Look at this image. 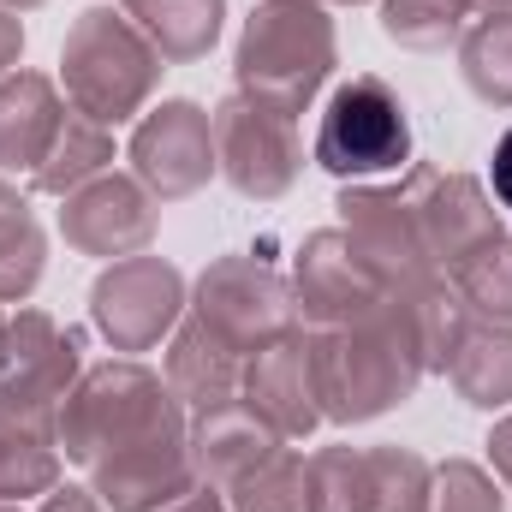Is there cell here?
<instances>
[{"instance_id": "8d00e7d4", "label": "cell", "mask_w": 512, "mask_h": 512, "mask_svg": "<svg viewBox=\"0 0 512 512\" xmlns=\"http://www.w3.org/2000/svg\"><path fill=\"white\" fill-rule=\"evenodd\" d=\"M36 6H48V0H0V12H36Z\"/></svg>"}, {"instance_id": "484cf974", "label": "cell", "mask_w": 512, "mask_h": 512, "mask_svg": "<svg viewBox=\"0 0 512 512\" xmlns=\"http://www.w3.org/2000/svg\"><path fill=\"white\" fill-rule=\"evenodd\" d=\"M477 0H382V36L411 54H441L471 30Z\"/></svg>"}, {"instance_id": "f1b7e54d", "label": "cell", "mask_w": 512, "mask_h": 512, "mask_svg": "<svg viewBox=\"0 0 512 512\" xmlns=\"http://www.w3.org/2000/svg\"><path fill=\"white\" fill-rule=\"evenodd\" d=\"M60 483V447L48 441H30L18 429L0 423V501H30V495H48Z\"/></svg>"}, {"instance_id": "ac0fdd59", "label": "cell", "mask_w": 512, "mask_h": 512, "mask_svg": "<svg viewBox=\"0 0 512 512\" xmlns=\"http://www.w3.org/2000/svg\"><path fill=\"white\" fill-rule=\"evenodd\" d=\"M280 447V435L256 417L251 405H221V411H203L191 417V471L203 489H233L251 465H262L268 453Z\"/></svg>"}, {"instance_id": "9a60e30c", "label": "cell", "mask_w": 512, "mask_h": 512, "mask_svg": "<svg viewBox=\"0 0 512 512\" xmlns=\"http://www.w3.org/2000/svg\"><path fill=\"white\" fill-rule=\"evenodd\" d=\"M417 185V215H423V245L435 256L441 274H453L465 256H477L483 245L501 239V215L489 203V191L471 173H441V167H411Z\"/></svg>"}, {"instance_id": "74e56055", "label": "cell", "mask_w": 512, "mask_h": 512, "mask_svg": "<svg viewBox=\"0 0 512 512\" xmlns=\"http://www.w3.org/2000/svg\"><path fill=\"white\" fill-rule=\"evenodd\" d=\"M477 6H489V12H512V0H477Z\"/></svg>"}, {"instance_id": "8fae6325", "label": "cell", "mask_w": 512, "mask_h": 512, "mask_svg": "<svg viewBox=\"0 0 512 512\" xmlns=\"http://www.w3.org/2000/svg\"><path fill=\"white\" fill-rule=\"evenodd\" d=\"M387 298L382 268L364 256V245L346 227H322L298 245L292 262V310L310 328H346L358 316H370Z\"/></svg>"}, {"instance_id": "e575fe53", "label": "cell", "mask_w": 512, "mask_h": 512, "mask_svg": "<svg viewBox=\"0 0 512 512\" xmlns=\"http://www.w3.org/2000/svg\"><path fill=\"white\" fill-rule=\"evenodd\" d=\"M489 179H495V197L501 209H512V131L495 143V161H489Z\"/></svg>"}, {"instance_id": "9c48e42d", "label": "cell", "mask_w": 512, "mask_h": 512, "mask_svg": "<svg viewBox=\"0 0 512 512\" xmlns=\"http://www.w3.org/2000/svg\"><path fill=\"white\" fill-rule=\"evenodd\" d=\"M185 316V274L167 256H126L108 262L90 286V322L114 352H149Z\"/></svg>"}, {"instance_id": "1f68e13d", "label": "cell", "mask_w": 512, "mask_h": 512, "mask_svg": "<svg viewBox=\"0 0 512 512\" xmlns=\"http://www.w3.org/2000/svg\"><path fill=\"white\" fill-rule=\"evenodd\" d=\"M489 465H495V477L512 489V411L489 429Z\"/></svg>"}, {"instance_id": "d4e9b609", "label": "cell", "mask_w": 512, "mask_h": 512, "mask_svg": "<svg viewBox=\"0 0 512 512\" xmlns=\"http://www.w3.org/2000/svg\"><path fill=\"white\" fill-rule=\"evenodd\" d=\"M227 512H310V459L280 441L227 489Z\"/></svg>"}, {"instance_id": "ffe728a7", "label": "cell", "mask_w": 512, "mask_h": 512, "mask_svg": "<svg viewBox=\"0 0 512 512\" xmlns=\"http://www.w3.org/2000/svg\"><path fill=\"white\" fill-rule=\"evenodd\" d=\"M120 12L143 30V42L167 66L203 60L221 42V24H227V0H120Z\"/></svg>"}, {"instance_id": "e0dca14e", "label": "cell", "mask_w": 512, "mask_h": 512, "mask_svg": "<svg viewBox=\"0 0 512 512\" xmlns=\"http://www.w3.org/2000/svg\"><path fill=\"white\" fill-rule=\"evenodd\" d=\"M173 399L203 417V411H221V405H239V387H245V352H233L215 328H203L197 316L185 328H173V346H167V376Z\"/></svg>"}, {"instance_id": "83f0119b", "label": "cell", "mask_w": 512, "mask_h": 512, "mask_svg": "<svg viewBox=\"0 0 512 512\" xmlns=\"http://www.w3.org/2000/svg\"><path fill=\"white\" fill-rule=\"evenodd\" d=\"M447 280L459 286V298L471 304L477 322H512V239L507 233L495 245H483L477 256H465Z\"/></svg>"}, {"instance_id": "4dcf8cb0", "label": "cell", "mask_w": 512, "mask_h": 512, "mask_svg": "<svg viewBox=\"0 0 512 512\" xmlns=\"http://www.w3.org/2000/svg\"><path fill=\"white\" fill-rule=\"evenodd\" d=\"M429 512H507V495H501V483H495L483 465L447 459V465H435Z\"/></svg>"}, {"instance_id": "52a82bcc", "label": "cell", "mask_w": 512, "mask_h": 512, "mask_svg": "<svg viewBox=\"0 0 512 512\" xmlns=\"http://www.w3.org/2000/svg\"><path fill=\"white\" fill-rule=\"evenodd\" d=\"M215 167L221 179L251 197V203H280L298 173H304V143H298V120L268 108V102H251V96H227L215 114Z\"/></svg>"}, {"instance_id": "277c9868", "label": "cell", "mask_w": 512, "mask_h": 512, "mask_svg": "<svg viewBox=\"0 0 512 512\" xmlns=\"http://www.w3.org/2000/svg\"><path fill=\"white\" fill-rule=\"evenodd\" d=\"M173 423H191V411L173 399V387L161 382L155 370H143L137 358H114V364H96L84 370L78 387L66 393L60 405V429H54V447L72 459V465H96L108 453H120L143 435H161Z\"/></svg>"}, {"instance_id": "d6a6232c", "label": "cell", "mask_w": 512, "mask_h": 512, "mask_svg": "<svg viewBox=\"0 0 512 512\" xmlns=\"http://www.w3.org/2000/svg\"><path fill=\"white\" fill-rule=\"evenodd\" d=\"M42 512H108L102 501H96V489H48V501H42Z\"/></svg>"}, {"instance_id": "ba28073f", "label": "cell", "mask_w": 512, "mask_h": 512, "mask_svg": "<svg viewBox=\"0 0 512 512\" xmlns=\"http://www.w3.org/2000/svg\"><path fill=\"white\" fill-rule=\"evenodd\" d=\"M191 316L203 328H215L233 352L251 358L256 346L280 340L298 328V310H292V280H280L268 262L256 256H215L197 280V298H191Z\"/></svg>"}, {"instance_id": "d6986e66", "label": "cell", "mask_w": 512, "mask_h": 512, "mask_svg": "<svg viewBox=\"0 0 512 512\" xmlns=\"http://www.w3.org/2000/svg\"><path fill=\"white\" fill-rule=\"evenodd\" d=\"M60 120H66V102L54 78L42 72L0 78V173H36L54 149Z\"/></svg>"}, {"instance_id": "30bf717a", "label": "cell", "mask_w": 512, "mask_h": 512, "mask_svg": "<svg viewBox=\"0 0 512 512\" xmlns=\"http://www.w3.org/2000/svg\"><path fill=\"white\" fill-rule=\"evenodd\" d=\"M131 179L155 197V203H185L197 197L221 167H215V126L197 102L173 96L161 108H149L126 143Z\"/></svg>"}, {"instance_id": "7a4b0ae2", "label": "cell", "mask_w": 512, "mask_h": 512, "mask_svg": "<svg viewBox=\"0 0 512 512\" xmlns=\"http://www.w3.org/2000/svg\"><path fill=\"white\" fill-rule=\"evenodd\" d=\"M334 72V18L322 0H262L233 48L239 96L268 102L280 114H304L310 96Z\"/></svg>"}, {"instance_id": "4316f807", "label": "cell", "mask_w": 512, "mask_h": 512, "mask_svg": "<svg viewBox=\"0 0 512 512\" xmlns=\"http://www.w3.org/2000/svg\"><path fill=\"white\" fill-rule=\"evenodd\" d=\"M364 483H370V512H429L435 471L411 447H364Z\"/></svg>"}, {"instance_id": "7402d4cb", "label": "cell", "mask_w": 512, "mask_h": 512, "mask_svg": "<svg viewBox=\"0 0 512 512\" xmlns=\"http://www.w3.org/2000/svg\"><path fill=\"white\" fill-rule=\"evenodd\" d=\"M108 161H114V131L96 126L90 114H78V108L66 102V120H60V131H54L48 161L30 173V191H42V197H72L78 185L102 179Z\"/></svg>"}, {"instance_id": "d590c367", "label": "cell", "mask_w": 512, "mask_h": 512, "mask_svg": "<svg viewBox=\"0 0 512 512\" xmlns=\"http://www.w3.org/2000/svg\"><path fill=\"white\" fill-rule=\"evenodd\" d=\"M161 512H227V495H221V489H203V483H197V489H191L185 501H173V507H161Z\"/></svg>"}, {"instance_id": "5bb4252c", "label": "cell", "mask_w": 512, "mask_h": 512, "mask_svg": "<svg viewBox=\"0 0 512 512\" xmlns=\"http://www.w3.org/2000/svg\"><path fill=\"white\" fill-rule=\"evenodd\" d=\"M90 489L108 512H161L197 489L191 471V423H173L161 435H143L120 453L90 465Z\"/></svg>"}, {"instance_id": "f35d334b", "label": "cell", "mask_w": 512, "mask_h": 512, "mask_svg": "<svg viewBox=\"0 0 512 512\" xmlns=\"http://www.w3.org/2000/svg\"><path fill=\"white\" fill-rule=\"evenodd\" d=\"M0 370H6V316H0Z\"/></svg>"}, {"instance_id": "f546056e", "label": "cell", "mask_w": 512, "mask_h": 512, "mask_svg": "<svg viewBox=\"0 0 512 512\" xmlns=\"http://www.w3.org/2000/svg\"><path fill=\"white\" fill-rule=\"evenodd\" d=\"M310 512H370L364 447H322L310 459Z\"/></svg>"}, {"instance_id": "2e32d148", "label": "cell", "mask_w": 512, "mask_h": 512, "mask_svg": "<svg viewBox=\"0 0 512 512\" xmlns=\"http://www.w3.org/2000/svg\"><path fill=\"white\" fill-rule=\"evenodd\" d=\"M239 399L251 405L256 417L280 435V441H298L322 423V405H316V376H310V334H280L268 346H256L245 358V387Z\"/></svg>"}, {"instance_id": "60d3db41", "label": "cell", "mask_w": 512, "mask_h": 512, "mask_svg": "<svg viewBox=\"0 0 512 512\" xmlns=\"http://www.w3.org/2000/svg\"><path fill=\"white\" fill-rule=\"evenodd\" d=\"M328 6H358V0H328Z\"/></svg>"}, {"instance_id": "cb8c5ba5", "label": "cell", "mask_w": 512, "mask_h": 512, "mask_svg": "<svg viewBox=\"0 0 512 512\" xmlns=\"http://www.w3.org/2000/svg\"><path fill=\"white\" fill-rule=\"evenodd\" d=\"M459 78L477 102L512 108V12H489L459 36Z\"/></svg>"}, {"instance_id": "ab89813d", "label": "cell", "mask_w": 512, "mask_h": 512, "mask_svg": "<svg viewBox=\"0 0 512 512\" xmlns=\"http://www.w3.org/2000/svg\"><path fill=\"white\" fill-rule=\"evenodd\" d=\"M0 512H24V507H18V501H0Z\"/></svg>"}, {"instance_id": "5b68a950", "label": "cell", "mask_w": 512, "mask_h": 512, "mask_svg": "<svg viewBox=\"0 0 512 512\" xmlns=\"http://www.w3.org/2000/svg\"><path fill=\"white\" fill-rule=\"evenodd\" d=\"M84 340L72 328H60L48 310L18 304V316H6V370H0V423L48 441L60 429V405L84 376Z\"/></svg>"}, {"instance_id": "6da1fadb", "label": "cell", "mask_w": 512, "mask_h": 512, "mask_svg": "<svg viewBox=\"0 0 512 512\" xmlns=\"http://www.w3.org/2000/svg\"><path fill=\"white\" fill-rule=\"evenodd\" d=\"M310 376H316V405L328 423H376L393 405H405L423 370L417 322L399 292L346 328H316L310 334Z\"/></svg>"}, {"instance_id": "603a6c76", "label": "cell", "mask_w": 512, "mask_h": 512, "mask_svg": "<svg viewBox=\"0 0 512 512\" xmlns=\"http://www.w3.org/2000/svg\"><path fill=\"white\" fill-rule=\"evenodd\" d=\"M48 268V239L30 215V197L0 173V304H24Z\"/></svg>"}, {"instance_id": "44dd1931", "label": "cell", "mask_w": 512, "mask_h": 512, "mask_svg": "<svg viewBox=\"0 0 512 512\" xmlns=\"http://www.w3.org/2000/svg\"><path fill=\"white\" fill-rule=\"evenodd\" d=\"M441 376L453 382V393L465 405L507 411L512 405V322H471Z\"/></svg>"}, {"instance_id": "3957f363", "label": "cell", "mask_w": 512, "mask_h": 512, "mask_svg": "<svg viewBox=\"0 0 512 512\" xmlns=\"http://www.w3.org/2000/svg\"><path fill=\"white\" fill-rule=\"evenodd\" d=\"M167 60L143 42V30L114 6H90L72 18L66 42H60V78H66V102L78 114H90L96 126H126L149 108L155 84H161Z\"/></svg>"}, {"instance_id": "7c38bea8", "label": "cell", "mask_w": 512, "mask_h": 512, "mask_svg": "<svg viewBox=\"0 0 512 512\" xmlns=\"http://www.w3.org/2000/svg\"><path fill=\"white\" fill-rule=\"evenodd\" d=\"M340 227L364 245V256L382 268L387 292L393 286H417V280H435V256L423 245V215H417V185H411V167L399 185H346L340 191Z\"/></svg>"}, {"instance_id": "836d02e7", "label": "cell", "mask_w": 512, "mask_h": 512, "mask_svg": "<svg viewBox=\"0 0 512 512\" xmlns=\"http://www.w3.org/2000/svg\"><path fill=\"white\" fill-rule=\"evenodd\" d=\"M18 54H24V24H18V12H0V78H12Z\"/></svg>"}, {"instance_id": "4fadbf2b", "label": "cell", "mask_w": 512, "mask_h": 512, "mask_svg": "<svg viewBox=\"0 0 512 512\" xmlns=\"http://www.w3.org/2000/svg\"><path fill=\"white\" fill-rule=\"evenodd\" d=\"M60 203H66L60 209V239L78 256H102V262L143 256L155 227H161V203L131 173H102V179L78 185Z\"/></svg>"}, {"instance_id": "8992f818", "label": "cell", "mask_w": 512, "mask_h": 512, "mask_svg": "<svg viewBox=\"0 0 512 512\" xmlns=\"http://www.w3.org/2000/svg\"><path fill=\"white\" fill-rule=\"evenodd\" d=\"M316 167L364 185V179H387L411 167V120L405 102L387 90L376 72L346 78L328 108H322V131H316Z\"/></svg>"}]
</instances>
